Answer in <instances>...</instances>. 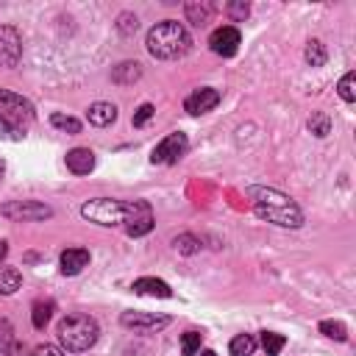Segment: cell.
<instances>
[{
    "label": "cell",
    "mask_w": 356,
    "mask_h": 356,
    "mask_svg": "<svg viewBox=\"0 0 356 356\" xmlns=\"http://www.w3.org/2000/svg\"><path fill=\"white\" fill-rule=\"evenodd\" d=\"M56 334H58L61 350L81 353V350H89V348L97 342V337H100V325H97L95 317L75 312V314H67V317L58 323Z\"/></svg>",
    "instance_id": "cell-3"
},
{
    "label": "cell",
    "mask_w": 356,
    "mask_h": 356,
    "mask_svg": "<svg viewBox=\"0 0 356 356\" xmlns=\"http://www.w3.org/2000/svg\"><path fill=\"white\" fill-rule=\"evenodd\" d=\"M86 120H89L92 125H97V128H106V125H111V122L117 120V106H114V103H106V100H97V103L89 106Z\"/></svg>",
    "instance_id": "cell-15"
},
{
    "label": "cell",
    "mask_w": 356,
    "mask_h": 356,
    "mask_svg": "<svg viewBox=\"0 0 356 356\" xmlns=\"http://www.w3.org/2000/svg\"><path fill=\"white\" fill-rule=\"evenodd\" d=\"M200 339H203L200 331H186V334L181 337V353H184V356H195V353L200 350Z\"/></svg>",
    "instance_id": "cell-30"
},
{
    "label": "cell",
    "mask_w": 356,
    "mask_h": 356,
    "mask_svg": "<svg viewBox=\"0 0 356 356\" xmlns=\"http://www.w3.org/2000/svg\"><path fill=\"white\" fill-rule=\"evenodd\" d=\"M3 172H6V161L0 159V178H3Z\"/></svg>",
    "instance_id": "cell-38"
},
{
    "label": "cell",
    "mask_w": 356,
    "mask_h": 356,
    "mask_svg": "<svg viewBox=\"0 0 356 356\" xmlns=\"http://www.w3.org/2000/svg\"><path fill=\"white\" fill-rule=\"evenodd\" d=\"M320 331H323L328 339H337V342H345V339H348V328H345V323H339V320H323V323H320Z\"/></svg>",
    "instance_id": "cell-28"
},
{
    "label": "cell",
    "mask_w": 356,
    "mask_h": 356,
    "mask_svg": "<svg viewBox=\"0 0 356 356\" xmlns=\"http://www.w3.org/2000/svg\"><path fill=\"white\" fill-rule=\"evenodd\" d=\"M22 284V275L17 267H3L0 270V295H14Z\"/></svg>",
    "instance_id": "cell-20"
},
{
    "label": "cell",
    "mask_w": 356,
    "mask_h": 356,
    "mask_svg": "<svg viewBox=\"0 0 356 356\" xmlns=\"http://www.w3.org/2000/svg\"><path fill=\"white\" fill-rule=\"evenodd\" d=\"M67 170L75 175H89L95 170V153L89 147H72L67 153Z\"/></svg>",
    "instance_id": "cell-13"
},
{
    "label": "cell",
    "mask_w": 356,
    "mask_h": 356,
    "mask_svg": "<svg viewBox=\"0 0 356 356\" xmlns=\"http://www.w3.org/2000/svg\"><path fill=\"white\" fill-rule=\"evenodd\" d=\"M325 47H323V42L320 39H312L309 44H306V64L309 67H323L325 64Z\"/></svg>",
    "instance_id": "cell-25"
},
{
    "label": "cell",
    "mask_w": 356,
    "mask_h": 356,
    "mask_svg": "<svg viewBox=\"0 0 356 356\" xmlns=\"http://www.w3.org/2000/svg\"><path fill=\"white\" fill-rule=\"evenodd\" d=\"M11 345H14V325L6 317H0V353H6Z\"/></svg>",
    "instance_id": "cell-31"
},
{
    "label": "cell",
    "mask_w": 356,
    "mask_h": 356,
    "mask_svg": "<svg viewBox=\"0 0 356 356\" xmlns=\"http://www.w3.org/2000/svg\"><path fill=\"white\" fill-rule=\"evenodd\" d=\"M153 114H156V108H153L150 103H142V106H139V108L134 111V117H131V122H134L136 128H142V125H145V122H147V120H150Z\"/></svg>",
    "instance_id": "cell-32"
},
{
    "label": "cell",
    "mask_w": 356,
    "mask_h": 356,
    "mask_svg": "<svg viewBox=\"0 0 356 356\" xmlns=\"http://www.w3.org/2000/svg\"><path fill=\"white\" fill-rule=\"evenodd\" d=\"M139 75H142V67L136 61H122L120 67L111 70V81L114 83H134Z\"/></svg>",
    "instance_id": "cell-18"
},
{
    "label": "cell",
    "mask_w": 356,
    "mask_h": 356,
    "mask_svg": "<svg viewBox=\"0 0 356 356\" xmlns=\"http://www.w3.org/2000/svg\"><path fill=\"white\" fill-rule=\"evenodd\" d=\"M0 356H28V350H25L19 342H14V345H11L6 353H0Z\"/></svg>",
    "instance_id": "cell-36"
},
{
    "label": "cell",
    "mask_w": 356,
    "mask_h": 356,
    "mask_svg": "<svg viewBox=\"0 0 356 356\" xmlns=\"http://www.w3.org/2000/svg\"><path fill=\"white\" fill-rule=\"evenodd\" d=\"M145 44H147V53L153 58L170 61V58H181L192 47V39H189V31L178 19H164L147 31Z\"/></svg>",
    "instance_id": "cell-2"
},
{
    "label": "cell",
    "mask_w": 356,
    "mask_h": 356,
    "mask_svg": "<svg viewBox=\"0 0 356 356\" xmlns=\"http://www.w3.org/2000/svg\"><path fill=\"white\" fill-rule=\"evenodd\" d=\"M284 345H286V337L273 334V331H264V334H261V348H264L267 356H278Z\"/></svg>",
    "instance_id": "cell-29"
},
{
    "label": "cell",
    "mask_w": 356,
    "mask_h": 356,
    "mask_svg": "<svg viewBox=\"0 0 356 356\" xmlns=\"http://www.w3.org/2000/svg\"><path fill=\"white\" fill-rule=\"evenodd\" d=\"M248 195L253 200V211L267 220L275 222L281 228H300L303 225V211L295 206V200L273 186H248Z\"/></svg>",
    "instance_id": "cell-1"
},
{
    "label": "cell",
    "mask_w": 356,
    "mask_h": 356,
    "mask_svg": "<svg viewBox=\"0 0 356 356\" xmlns=\"http://www.w3.org/2000/svg\"><path fill=\"white\" fill-rule=\"evenodd\" d=\"M136 211V200H114V197H95L81 206V217L97 225H128Z\"/></svg>",
    "instance_id": "cell-4"
},
{
    "label": "cell",
    "mask_w": 356,
    "mask_h": 356,
    "mask_svg": "<svg viewBox=\"0 0 356 356\" xmlns=\"http://www.w3.org/2000/svg\"><path fill=\"white\" fill-rule=\"evenodd\" d=\"M131 289H134L136 295H153V298H170V295H172L170 284L161 281V278H136V281L131 284Z\"/></svg>",
    "instance_id": "cell-16"
},
{
    "label": "cell",
    "mask_w": 356,
    "mask_h": 356,
    "mask_svg": "<svg viewBox=\"0 0 356 356\" xmlns=\"http://www.w3.org/2000/svg\"><path fill=\"white\" fill-rule=\"evenodd\" d=\"M220 103V92L217 89H211V86H200V89H195L186 100H184V108L189 111V114H206V111H211L214 106Z\"/></svg>",
    "instance_id": "cell-11"
},
{
    "label": "cell",
    "mask_w": 356,
    "mask_h": 356,
    "mask_svg": "<svg viewBox=\"0 0 356 356\" xmlns=\"http://www.w3.org/2000/svg\"><path fill=\"white\" fill-rule=\"evenodd\" d=\"M184 11H186V19L192 25H206L211 19V14H214V6L209 0H200V3H186Z\"/></svg>",
    "instance_id": "cell-17"
},
{
    "label": "cell",
    "mask_w": 356,
    "mask_h": 356,
    "mask_svg": "<svg viewBox=\"0 0 356 356\" xmlns=\"http://www.w3.org/2000/svg\"><path fill=\"white\" fill-rule=\"evenodd\" d=\"M53 309H56V303H53V300H36V303H33V312H31V323H33V328H39V331H42V328L50 323Z\"/></svg>",
    "instance_id": "cell-19"
},
{
    "label": "cell",
    "mask_w": 356,
    "mask_h": 356,
    "mask_svg": "<svg viewBox=\"0 0 356 356\" xmlns=\"http://www.w3.org/2000/svg\"><path fill=\"white\" fill-rule=\"evenodd\" d=\"M172 245H175V250H178V253H184V256H189V253H197V250H200V239H197L195 234H178V236L172 239Z\"/></svg>",
    "instance_id": "cell-27"
},
{
    "label": "cell",
    "mask_w": 356,
    "mask_h": 356,
    "mask_svg": "<svg viewBox=\"0 0 356 356\" xmlns=\"http://www.w3.org/2000/svg\"><path fill=\"white\" fill-rule=\"evenodd\" d=\"M337 92H339V97L345 103H353L356 100V72H345L339 78V83H337Z\"/></svg>",
    "instance_id": "cell-26"
},
{
    "label": "cell",
    "mask_w": 356,
    "mask_h": 356,
    "mask_svg": "<svg viewBox=\"0 0 356 356\" xmlns=\"http://www.w3.org/2000/svg\"><path fill=\"white\" fill-rule=\"evenodd\" d=\"M203 356H217V353L214 350H203Z\"/></svg>",
    "instance_id": "cell-39"
},
{
    "label": "cell",
    "mask_w": 356,
    "mask_h": 356,
    "mask_svg": "<svg viewBox=\"0 0 356 356\" xmlns=\"http://www.w3.org/2000/svg\"><path fill=\"white\" fill-rule=\"evenodd\" d=\"M306 125H309V131H312L314 136H320V139L331 134V117H328L325 111H312V117H309Z\"/></svg>",
    "instance_id": "cell-23"
},
{
    "label": "cell",
    "mask_w": 356,
    "mask_h": 356,
    "mask_svg": "<svg viewBox=\"0 0 356 356\" xmlns=\"http://www.w3.org/2000/svg\"><path fill=\"white\" fill-rule=\"evenodd\" d=\"M6 253H8V248H6V242H0V259H3Z\"/></svg>",
    "instance_id": "cell-37"
},
{
    "label": "cell",
    "mask_w": 356,
    "mask_h": 356,
    "mask_svg": "<svg viewBox=\"0 0 356 356\" xmlns=\"http://www.w3.org/2000/svg\"><path fill=\"white\" fill-rule=\"evenodd\" d=\"M0 214L8 220H47L53 217V209L39 200H8L0 206Z\"/></svg>",
    "instance_id": "cell-6"
},
{
    "label": "cell",
    "mask_w": 356,
    "mask_h": 356,
    "mask_svg": "<svg viewBox=\"0 0 356 356\" xmlns=\"http://www.w3.org/2000/svg\"><path fill=\"white\" fill-rule=\"evenodd\" d=\"M117 28H120V33L131 36V33H136L139 22H136V17H134V14H120V22H117Z\"/></svg>",
    "instance_id": "cell-33"
},
{
    "label": "cell",
    "mask_w": 356,
    "mask_h": 356,
    "mask_svg": "<svg viewBox=\"0 0 356 356\" xmlns=\"http://www.w3.org/2000/svg\"><path fill=\"white\" fill-rule=\"evenodd\" d=\"M22 58V39L17 28L0 25V67H17Z\"/></svg>",
    "instance_id": "cell-8"
},
{
    "label": "cell",
    "mask_w": 356,
    "mask_h": 356,
    "mask_svg": "<svg viewBox=\"0 0 356 356\" xmlns=\"http://www.w3.org/2000/svg\"><path fill=\"white\" fill-rule=\"evenodd\" d=\"M50 125L53 128H58V131H64V134H81V122L75 120V117H70V114H61V111H56V114H50Z\"/></svg>",
    "instance_id": "cell-24"
},
{
    "label": "cell",
    "mask_w": 356,
    "mask_h": 356,
    "mask_svg": "<svg viewBox=\"0 0 356 356\" xmlns=\"http://www.w3.org/2000/svg\"><path fill=\"white\" fill-rule=\"evenodd\" d=\"M225 11H228V17H231V19H245L250 8H248V3H228V6H225Z\"/></svg>",
    "instance_id": "cell-34"
},
{
    "label": "cell",
    "mask_w": 356,
    "mask_h": 356,
    "mask_svg": "<svg viewBox=\"0 0 356 356\" xmlns=\"http://www.w3.org/2000/svg\"><path fill=\"white\" fill-rule=\"evenodd\" d=\"M89 264V250L86 248H67L61 250V273L64 275H78Z\"/></svg>",
    "instance_id": "cell-14"
},
{
    "label": "cell",
    "mask_w": 356,
    "mask_h": 356,
    "mask_svg": "<svg viewBox=\"0 0 356 356\" xmlns=\"http://www.w3.org/2000/svg\"><path fill=\"white\" fill-rule=\"evenodd\" d=\"M186 147H189V139H186V134H181V131H175V134H167L156 147H153V153H150V161L153 164H175L184 153H186Z\"/></svg>",
    "instance_id": "cell-5"
},
{
    "label": "cell",
    "mask_w": 356,
    "mask_h": 356,
    "mask_svg": "<svg viewBox=\"0 0 356 356\" xmlns=\"http://www.w3.org/2000/svg\"><path fill=\"white\" fill-rule=\"evenodd\" d=\"M253 350H256V339L250 334H236L231 339V345H228V353L231 356H250Z\"/></svg>",
    "instance_id": "cell-22"
},
{
    "label": "cell",
    "mask_w": 356,
    "mask_h": 356,
    "mask_svg": "<svg viewBox=\"0 0 356 356\" xmlns=\"http://www.w3.org/2000/svg\"><path fill=\"white\" fill-rule=\"evenodd\" d=\"M22 136H25V125L14 122L11 117H6V114L0 111V139H8V142H19Z\"/></svg>",
    "instance_id": "cell-21"
},
{
    "label": "cell",
    "mask_w": 356,
    "mask_h": 356,
    "mask_svg": "<svg viewBox=\"0 0 356 356\" xmlns=\"http://www.w3.org/2000/svg\"><path fill=\"white\" fill-rule=\"evenodd\" d=\"M150 228H153V209H150V203L136 200V211L128 220L125 231H128V236H145Z\"/></svg>",
    "instance_id": "cell-12"
},
{
    "label": "cell",
    "mask_w": 356,
    "mask_h": 356,
    "mask_svg": "<svg viewBox=\"0 0 356 356\" xmlns=\"http://www.w3.org/2000/svg\"><path fill=\"white\" fill-rule=\"evenodd\" d=\"M120 323L125 328H134V331H159L170 323V317L164 314H147V312H122Z\"/></svg>",
    "instance_id": "cell-10"
},
{
    "label": "cell",
    "mask_w": 356,
    "mask_h": 356,
    "mask_svg": "<svg viewBox=\"0 0 356 356\" xmlns=\"http://www.w3.org/2000/svg\"><path fill=\"white\" fill-rule=\"evenodd\" d=\"M31 356H67V353H64L58 345H39Z\"/></svg>",
    "instance_id": "cell-35"
},
{
    "label": "cell",
    "mask_w": 356,
    "mask_h": 356,
    "mask_svg": "<svg viewBox=\"0 0 356 356\" xmlns=\"http://www.w3.org/2000/svg\"><path fill=\"white\" fill-rule=\"evenodd\" d=\"M239 42H242V36H239V31H236L234 25H222V28H217V31L209 36L211 50H214L217 56H222V58L234 56V53L239 50Z\"/></svg>",
    "instance_id": "cell-9"
},
{
    "label": "cell",
    "mask_w": 356,
    "mask_h": 356,
    "mask_svg": "<svg viewBox=\"0 0 356 356\" xmlns=\"http://www.w3.org/2000/svg\"><path fill=\"white\" fill-rule=\"evenodd\" d=\"M0 111L6 117H11L14 122L25 125L33 120V103L17 92H8V89H0Z\"/></svg>",
    "instance_id": "cell-7"
}]
</instances>
